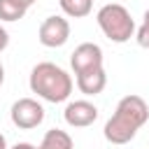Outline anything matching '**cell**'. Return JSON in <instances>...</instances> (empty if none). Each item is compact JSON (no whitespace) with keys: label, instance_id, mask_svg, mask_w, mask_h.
I'll list each match as a JSON object with an SVG mask.
<instances>
[{"label":"cell","instance_id":"9c48e42d","mask_svg":"<svg viewBox=\"0 0 149 149\" xmlns=\"http://www.w3.org/2000/svg\"><path fill=\"white\" fill-rule=\"evenodd\" d=\"M37 149H74V142H72V137L65 130L51 128V130L44 133V137H42Z\"/></svg>","mask_w":149,"mask_h":149},{"label":"cell","instance_id":"52a82bcc","mask_svg":"<svg viewBox=\"0 0 149 149\" xmlns=\"http://www.w3.org/2000/svg\"><path fill=\"white\" fill-rule=\"evenodd\" d=\"M63 119L72 128H86L98 119V107L88 100H72V102L65 105Z\"/></svg>","mask_w":149,"mask_h":149},{"label":"cell","instance_id":"5bb4252c","mask_svg":"<svg viewBox=\"0 0 149 149\" xmlns=\"http://www.w3.org/2000/svg\"><path fill=\"white\" fill-rule=\"evenodd\" d=\"M12 149H37L35 144H30V142H16Z\"/></svg>","mask_w":149,"mask_h":149},{"label":"cell","instance_id":"3957f363","mask_svg":"<svg viewBox=\"0 0 149 149\" xmlns=\"http://www.w3.org/2000/svg\"><path fill=\"white\" fill-rule=\"evenodd\" d=\"M95 21H98L100 30L105 33V37L116 44H123L135 35V21H133L130 12L119 2L102 5L95 14Z\"/></svg>","mask_w":149,"mask_h":149},{"label":"cell","instance_id":"ba28073f","mask_svg":"<svg viewBox=\"0 0 149 149\" xmlns=\"http://www.w3.org/2000/svg\"><path fill=\"white\" fill-rule=\"evenodd\" d=\"M105 86H107L105 68H93V70H86V72L77 74V88L84 95H98V93L105 91Z\"/></svg>","mask_w":149,"mask_h":149},{"label":"cell","instance_id":"30bf717a","mask_svg":"<svg viewBox=\"0 0 149 149\" xmlns=\"http://www.w3.org/2000/svg\"><path fill=\"white\" fill-rule=\"evenodd\" d=\"M61 9L65 16H72V19H84L91 14V7H93V0H58Z\"/></svg>","mask_w":149,"mask_h":149},{"label":"cell","instance_id":"8fae6325","mask_svg":"<svg viewBox=\"0 0 149 149\" xmlns=\"http://www.w3.org/2000/svg\"><path fill=\"white\" fill-rule=\"evenodd\" d=\"M26 7H21L14 0H0V21H19L26 16Z\"/></svg>","mask_w":149,"mask_h":149},{"label":"cell","instance_id":"e0dca14e","mask_svg":"<svg viewBox=\"0 0 149 149\" xmlns=\"http://www.w3.org/2000/svg\"><path fill=\"white\" fill-rule=\"evenodd\" d=\"M2 81H5V65L0 63V86H2Z\"/></svg>","mask_w":149,"mask_h":149},{"label":"cell","instance_id":"2e32d148","mask_svg":"<svg viewBox=\"0 0 149 149\" xmlns=\"http://www.w3.org/2000/svg\"><path fill=\"white\" fill-rule=\"evenodd\" d=\"M0 149H7V137L0 133Z\"/></svg>","mask_w":149,"mask_h":149},{"label":"cell","instance_id":"9a60e30c","mask_svg":"<svg viewBox=\"0 0 149 149\" xmlns=\"http://www.w3.org/2000/svg\"><path fill=\"white\" fill-rule=\"evenodd\" d=\"M14 2H19L21 7H26V9H28V7H30V5L35 2V0H14Z\"/></svg>","mask_w":149,"mask_h":149},{"label":"cell","instance_id":"8992f818","mask_svg":"<svg viewBox=\"0 0 149 149\" xmlns=\"http://www.w3.org/2000/svg\"><path fill=\"white\" fill-rule=\"evenodd\" d=\"M70 65H72L74 74L86 72V70H93V68H102V49L98 44H93V42H81L72 51Z\"/></svg>","mask_w":149,"mask_h":149},{"label":"cell","instance_id":"7c38bea8","mask_svg":"<svg viewBox=\"0 0 149 149\" xmlns=\"http://www.w3.org/2000/svg\"><path fill=\"white\" fill-rule=\"evenodd\" d=\"M135 40H137V44H140L142 49H149V26H147V23H142V26L135 30Z\"/></svg>","mask_w":149,"mask_h":149},{"label":"cell","instance_id":"4fadbf2b","mask_svg":"<svg viewBox=\"0 0 149 149\" xmlns=\"http://www.w3.org/2000/svg\"><path fill=\"white\" fill-rule=\"evenodd\" d=\"M7 44H9V33L0 26V51H5V49H7Z\"/></svg>","mask_w":149,"mask_h":149},{"label":"cell","instance_id":"6da1fadb","mask_svg":"<svg viewBox=\"0 0 149 149\" xmlns=\"http://www.w3.org/2000/svg\"><path fill=\"white\" fill-rule=\"evenodd\" d=\"M149 119V107L140 95H123L114 109V114L105 123V140L112 144H126L130 142L137 130L147 123Z\"/></svg>","mask_w":149,"mask_h":149},{"label":"cell","instance_id":"5b68a950","mask_svg":"<svg viewBox=\"0 0 149 149\" xmlns=\"http://www.w3.org/2000/svg\"><path fill=\"white\" fill-rule=\"evenodd\" d=\"M70 37V23L68 19L54 14V16H47L42 23H40V30H37V40L42 47H49V49H56V47H63Z\"/></svg>","mask_w":149,"mask_h":149},{"label":"cell","instance_id":"7a4b0ae2","mask_svg":"<svg viewBox=\"0 0 149 149\" xmlns=\"http://www.w3.org/2000/svg\"><path fill=\"white\" fill-rule=\"evenodd\" d=\"M30 91L47 102H65L72 93V77L56 63H37L30 70Z\"/></svg>","mask_w":149,"mask_h":149},{"label":"cell","instance_id":"277c9868","mask_svg":"<svg viewBox=\"0 0 149 149\" xmlns=\"http://www.w3.org/2000/svg\"><path fill=\"white\" fill-rule=\"evenodd\" d=\"M9 119L16 128L33 130L44 121V107L35 98H19L9 109Z\"/></svg>","mask_w":149,"mask_h":149},{"label":"cell","instance_id":"ac0fdd59","mask_svg":"<svg viewBox=\"0 0 149 149\" xmlns=\"http://www.w3.org/2000/svg\"><path fill=\"white\" fill-rule=\"evenodd\" d=\"M142 23H147V26H149V9L144 12V21H142Z\"/></svg>","mask_w":149,"mask_h":149}]
</instances>
